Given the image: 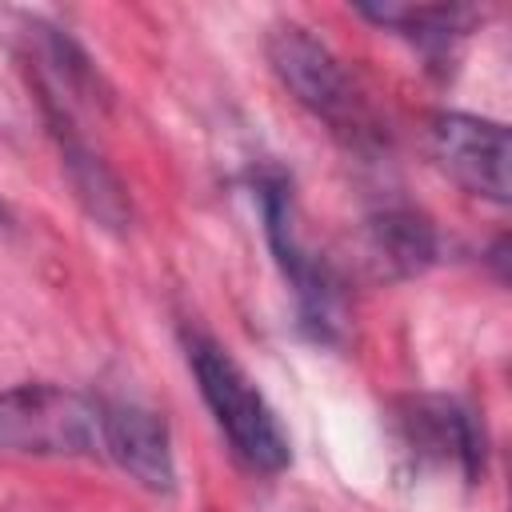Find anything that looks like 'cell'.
<instances>
[{
  "label": "cell",
  "mask_w": 512,
  "mask_h": 512,
  "mask_svg": "<svg viewBox=\"0 0 512 512\" xmlns=\"http://www.w3.org/2000/svg\"><path fill=\"white\" fill-rule=\"evenodd\" d=\"M184 348H188V364L200 384V396L212 408L232 452L252 472H268V476L284 472L292 464V440L276 420L272 404L264 400V392L252 384V376L228 356L224 344H216L204 332H188Z\"/></svg>",
  "instance_id": "6da1fadb"
},
{
  "label": "cell",
  "mask_w": 512,
  "mask_h": 512,
  "mask_svg": "<svg viewBox=\"0 0 512 512\" xmlns=\"http://www.w3.org/2000/svg\"><path fill=\"white\" fill-rule=\"evenodd\" d=\"M268 64L280 76V84L296 96V104H304L332 132H340L352 144H364L372 136V120L352 76L308 28L276 24L268 32Z\"/></svg>",
  "instance_id": "7a4b0ae2"
},
{
  "label": "cell",
  "mask_w": 512,
  "mask_h": 512,
  "mask_svg": "<svg viewBox=\"0 0 512 512\" xmlns=\"http://www.w3.org/2000/svg\"><path fill=\"white\" fill-rule=\"evenodd\" d=\"M0 452L96 456L100 404L60 384H16L0 392Z\"/></svg>",
  "instance_id": "3957f363"
},
{
  "label": "cell",
  "mask_w": 512,
  "mask_h": 512,
  "mask_svg": "<svg viewBox=\"0 0 512 512\" xmlns=\"http://www.w3.org/2000/svg\"><path fill=\"white\" fill-rule=\"evenodd\" d=\"M256 200H260L268 248L276 256L284 280L296 292V308H300L304 332L316 336V340H336V332H340V292H336V280H332L328 264L316 260L300 240L292 180L280 168L260 172L256 176Z\"/></svg>",
  "instance_id": "277c9868"
},
{
  "label": "cell",
  "mask_w": 512,
  "mask_h": 512,
  "mask_svg": "<svg viewBox=\"0 0 512 512\" xmlns=\"http://www.w3.org/2000/svg\"><path fill=\"white\" fill-rule=\"evenodd\" d=\"M436 164L472 196L508 204V128L468 112H436L428 120Z\"/></svg>",
  "instance_id": "5b68a950"
},
{
  "label": "cell",
  "mask_w": 512,
  "mask_h": 512,
  "mask_svg": "<svg viewBox=\"0 0 512 512\" xmlns=\"http://www.w3.org/2000/svg\"><path fill=\"white\" fill-rule=\"evenodd\" d=\"M100 448L148 492L176 488L172 440H168V424L160 412L132 404V400L100 404Z\"/></svg>",
  "instance_id": "8992f818"
},
{
  "label": "cell",
  "mask_w": 512,
  "mask_h": 512,
  "mask_svg": "<svg viewBox=\"0 0 512 512\" xmlns=\"http://www.w3.org/2000/svg\"><path fill=\"white\" fill-rule=\"evenodd\" d=\"M400 432L404 448H412L420 460L452 464L468 484L484 472V432L476 416L444 396H420L400 408Z\"/></svg>",
  "instance_id": "52a82bcc"
},
{
  "label": "cell",
  "mask_w": 512,
  "mask_h": 512,
  "mask_svg": "<svg viewBox=\"0 0 512 512\" xmlns=\"http://www.w3.org/2000/svg\"><path fill=\"white\" fill-rule=\"evenodd\" d=\"M364 248H368V260L376 264L380 276L408 280V276H420L424 268L436 264L440 240H436V228L420 212L384 208V212L368 216V224H364Z\"/></svg>",
  "instance_id": "ba28073f"
},
{
  "label": "cell",
  "mask_w": 512,
  "mask_h": 512,
  "mask_svg": "<svg viewBox=\"0 0 512 512\" xmlns=\"http://www.w3.org/2000/svg\"><path fill=\"white\" fill-rule=\"evenodd\" d=\"M52 132L60 136V148H64V168L72 176V188L76 196L84 200V208L104 224V228H124L128 224V196L120 188V180L108 172V164L76 136V124L72 120H52Z\"/></svg>",
  "instance_id": "9c48e42d"
},
{
  "label": "cell",
  "mask_w": 512,
  "mask_h": 512,
  "mask_svg": "<svg viewBox=\"0 0 512 512\" xmlns=\"http://www.w3.org/2000/svg\"><path fill=\"white\" fill-rule=\"evenodd\" d=\"M360 16L396 28L424 48H444L448 40L468 36L480 12L468 4H360Z\"/></svg>",
  "instance_id": "30bf717a"
},
{
  "label": "cell",
  "mask_w": 512,
  "mask_h": 512,
  "mask_svg": "<svg viewBox=\"0 0 512 512\" xmlns=\"http://www.w3.org/2000/svg\"><path fill=\"white\" fill-rule=\"evenodd\" d=\"M0 224H8V208L4 204H0Z\"/></svg>",
  "instance_id": "8fae6325"
}]
</instances>
